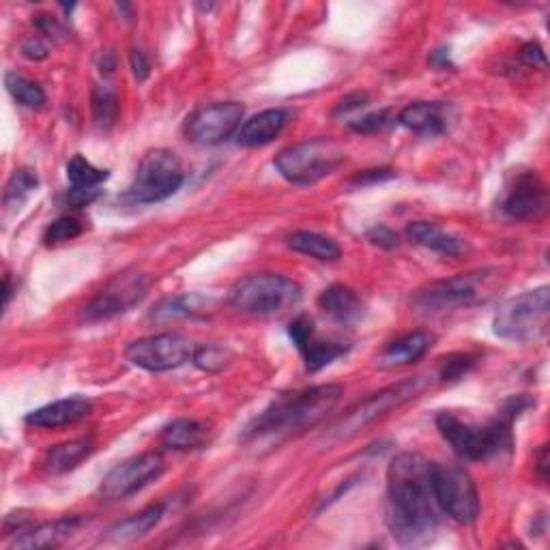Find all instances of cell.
Returning <instances> with one entry per match:
<instances>
[{"label":"cell","mask_w":550,"mask_h":550,"mask_svg":"<svg viewBox=\"0 0 550 550\" xmlns=\"http://www.w3.org/2000/svg\"><path fill=\"white\" fill-rule=\"evenodd\" d=\"M430 471L432 462L419 454H400L389 465L385 523L404 546H422L437 531Z\"/></svg>","instance_id":"cell-1"},{"label":"cell","mask_w":550,"mask_h":550,"mask_svg":"<svg viewBox=\"0 0 550 550\" xmlns=\"http://www.w3.org/2000/svg\"><path fill=\"white\" fill-rule=\"evenodd\" d=\"M340 396V385H316L301 392L282 394L252 419V424L241 434V443L248 447L278 445L293 434L323 422L334 411Z\"/></svg>","instance_id":"cell-2"},{"label":"cell","mask_w":550,"mask_h":550,"mask_svg":"<svg viewBox=\"0 0 550 550\" xmlns=\"http://www.w3.org/2000/svg\"><path fill=\"white\" fill-rule=\"evenodd\" d=\"M529 400L516 396L505 402L503 411L497 419L488 424H473L460 419L454 413L437 415V428L441 437L452 445V450L465 460H486L499 454L501 450H510L512 445V424L514 419L529 407Z\"/></svg>","instance_id":"cell-3"},{"label":"cell","mask_w":550,"mask_h":550,"mask_svg":"<svg viewBox=\"0 0 550 550\" xmlns=\"http://www.w3.org/2000/svg\"><path fill=\"white\" fill-rule=\"evenodd\" d=\"M501 288V273L497 269H482L460 273L454 278L437 280L419 288L413 306L422 314H445L460 308H473L490 301Z\"/></svg>","instance_id":"cell-4"},{"label":"cell","mask_w":550,"mask_h":550,"mask_svg":"<svg viewBox=\"0 0 550 550\" xmlns=\"http://www.w3.org/2000/svg\"><path fill=\"white\" fill-rule=\"evenodd\" d=\"M548 318L550 291L548 286H540L503 301L495 318H492V329L501 340L508 342H540L548 334Z\"/></svg>","instance_id":"cell-5"},{"label":"cell","mask_w":550,"mask_h":550,"mask_svg":"<svg viewBox=\"0 0 550 550\" xmlns=\"http://www.w3.org/2000/svg\"><path fill=\"white\" fill-rule=\"evenodd\" d=\"M228 299L233 308L245 314L275 316L297 306L301 301V286L280 273H256L230 288Z\"/></svg>","instance_id":"cell-6"},{"label":"cell","mask_w":550,"mask_h":550,"mask_svg":"<svg viewBox=\"0 0 550 550\" xmlns=\"http://www.w3.org/2000/svg\"><path fill=\"white\" fill-rule=\"evenodd\" d=\"M346 159L344 147L334 138H312L293 144L275 155L280 175L295 185H310L329 177Z\"/></svg>","instance_id":"cell-7"},{"label":"cell","mask_w":550,"mask_h":550,"mask_svg":"<svg viewBox=\"0 0 550 550\" xmlns=\"http://www.w3.org/2000/svg\"><path fill=\"white\" fill-rule=\"evenodd\" d=\"M183 181L185 170L177 153L168 149H153L142 157L127 196L136 205H155V202L177 194Z\"/></svg>","instance_id":"cell-8"},{"label":"cell","mask_w":550,"mask_h":550,"mask_svg":"<svg viewBox=\"0 0 550 550\" xmlns=\"http://www.w3.org/2000/svg\"><path fill=\"white\" fill-rule=\"evenodd\" d=\"M424 387H426V381L422 376H415V379H404L396 385L381 389L379 394L370 396L368 400L361 402L359 407H355L349 415L342 417L340 422L331 428V434H334L336 439L353 437V434L361 432L364 428L379 422V419L387 417L389 413L404 407V404L411 402Z\"/></svg>","instance_id":"cell-9"},{"label":"cell","mask_w":550,"mask_h":550,"mask_svg":"<svg viewBox=\"0 0 550 550\" xmlns=\"http://www.w3.org/2000/svg\"><path fill=\"white\" fill-rule=\"evenodd\" d=\"M430 484L434 501L456 523L469 525L480 516V495H477L475 482L465 469L432 462Z\"/></svg>","instance_id":"cell-10"},{"label":"cell","mask_w":550,"mask_h":550,"mask_svg":"<svg viewBox=\"0 0 550 550\" xmlns=\"http://www.w3.org/2000/svg\"><path fill=\"white\" fill-rule=\"evenodd\" d=\"M194 355V346L181 334H159L140 338L125 349L127 361L149 372H168L181 368Z\"/></svg>","instance_id":"cell-11"},{"label":"cell","mask_w":550,"mask_h":550,"mask_svg":"<svg viewBox=\"0 0 550 550\" xmlns=\"http://www.w3.org/2000/svg\"><path fill=\"white\" fill-rule=\"evenodd\" d=\"M164 458L157 452H144L123 460L114 467L99 486V495L104 501H121L136 495L138 490L155 482L164 473Z\"/></svg>","instance_id":"cell-12"},{"label":"cell","mask_w":550,"mask_h":550,"mask_svg":"<svg viewBox=\"0 0 550 550\" xmlns=\"http://www.w3.org/2000/svg\"><path fill=\"white\" fill-rule=\"evenodd\" d=\"M149 291V280L142 273L119 275L117 280L110 282L89 306L84 308V318L89 323L108 321V318L119 316L144 299Z\"/></svg>","instance_id":"cell-13"},{"label":"cell","mask_w":550,"mask_h":550,"mask_svg":"<svg viewBox=\"0 0 550 550\" xmlns=\"http://www.w3.org/2000/svg\"><path fill=\"white\" fill-rule=\"evenodd\" d=\"M243 119V106L237 101H224V104H211L200 108L187 121L185 134L192 142L202 147H213L228 140L239 132Z\"/></svg>","instance_id":"cell-14"},{"label":"cell","mask_w":550,"mask_h":550,"mask_svg":"<svg viewBox=\"0 0 550 550\" xmlns=\"http://www.w3.org/2000/svg\"><path fill=\"white\" fill-rule=\"evenodd\" d=\"M548 207V190L535 172H523L505 192L501 202L503 213L512 220H531L540 217Z\"/></svg>","instance_id":"cell-15"},{"label":"cell","mask_w":550,"mask_h":550,"mask_svg":"<svg viewBox=\"0 0 550 550\" xmlns=\"http://www.w3.org/2000/svg\"><path fill=\"white\" fill-rule=\"evenodd\" d=\"M82 525L80 516H63L50 520V523H43L39 527L26 529L20 533L16 540L11 542L13 550H41V548H56L61 546L65 540L71 538V533Z\"/></svg>","instance_id":"cell-16"},{"label":"cell","mask_w":550,"mask_h":550,"mask_svg":"<svg viewBox=\"0 0 550 550\" xmlns=\"http://www.w3.org/2000/svg\"><path fill=\"white\" fill-rule=\"evenodd\" d=\"M396 121L415 134L441 136L447 129V121H450V108L439 101H417V104L404 108Z\"/></svg>","instance_id":"cell-17"},{"label":"cell","mask_w":550,"mask_h":550,"mask_svg":"<svg viewBox=\"0 0 550 550\" xmlns=\"http://www.w3.org/2000/svg\"><path fill=\"white\" fill-rule=\"evenodd\" d=\"M89 413L91 402L86 398H65L31 411L26 415V424L35 428H65L78 424Z\"/></svg>","instance_id":"cell-18"},{"label":"cell","mask_w":550,"mask_h":550,"mask_svg":"<svg viewBox=\"0 0 550 550\" xmlns=\"http://www.w3.org/2000/svg\"><path fill=\"white\" fill-rule=\"evenodd\" d=\"M434 342H437V336L430 334V331H413V334H407L396 342L387 344L385 351L376 359V364L385 370L411 366L432 349Z\"/></svg>","instance_id":"cell-19"},{"label":"cell","mask_w":550,"mask_h":550,"mask_svg":"<svg viewBox=\"0 0 550 550\" xmlns=\"http://www.w3.org/2000/svg\"><path fill=\"white\" fill-rule=\"evenodd\" d=\"M288 123V114L284 110H265L258 112L250 121H245L237 132V144L245 149L265 147L280 136L284 125Z\"/></svg>","instance_id":"cell-20"},{"label":"cell","mask_w":550,"mask_h":550,"mask_svg":"<svg viewBox=\"0 0 550 550\" xmlns=\"http://www.w3.org/2000/svg\"><path fill=\"white\" fill-rule=\"evenodd\" d=\"M318 308L340 325H355L364 314V303L353 288L344 284H334L325 288L318 297Z\"/></svg>","instance_id":"cell-21"},{"label":"cell","mask_w":550,"mask_h":550,"mask_svg":"<svg viewBox=\"0 0 550 550\" xmlns=\"http://www.w3.org/2000/svg\"><path fill=\"white\" fill-rule=\"evenodd\" d=\"M211 441V430L196 419H175L162 430V445L175 452L200 450Z\"/></svg>","instance_id":"cell-22"},{"label":"cell","mask_w":550,"mask_h":550,"mask_svg":"<svg viewBox=\"0 0 550 550\" xmlns=\"http://www.w3.org/2000/svg\"><path fill=\"white\" fill-rule=\"evenodd\" d=\"M407 237L409 241L422 245V248H428L443 256L456 258L465 254V243H462V239L445 233L441 226L432 222H411L407 226Z\"/></svg>","instance_id":"cell-23"},{"label":"cell","mask_w":550,"mask_h":550,"mask_svg":"<svg viewBox=\"0 0 550 550\" xmlns=\"http://www.w3.org/2000/svg\"><path fill=\"white\" fill-rule=\"evenodd\" d=\"M164 512H166V508L162 503L149 505V508H144L142 512L121 520V523H117V525H112L106 531L104 540L112 542V544L134 542V540L142 538V535H147L151 529H155L159 525V520L164 518Z\"/></svg>","instance_id":"cell-24"},{"label":"cell","mask_w":550,"mask_h":550,"mask_svg":"<svg viewBox=\"0 0 550 550\" xmlns=\"http://www.w3.org/2000/svg\"><path fill=\"white\" fill-rule=\"evenodd\" d=\"M93 450L95 445L91 439H76L63 445H54L46 454V469L52 475H65L89 458Z\"/></svg>","instance_id":"cell-25"},{"label":"cell","mask_w":550,"mask_h":550,"mask_svg":"<svg viewBox=\"0 0 550 550\" xmlns=\"http://www.w3.org/2000/svg\"><path fill=\"white\" fill-rule=\"evenodd\" d=\"M209 303L211 301L207 297H202L198 293L168 297L162 303H157L155 310L151 312V318L157 323L179 321V318H190V316L202 314L205 308H209Z\"/></svg>","instance_id":"cell-26"},{"label":"cell","mask_w":550,"mask_h":550,"mask_svg":"<svg viewBox=\"0 0 550 550\" xmlns=\"http://www.w3.org/2000/svg\"><path fill=\"white\" fill-rule=\"evenodd\" d=\"M288 248L299 254L312 256L316 260H336L342 254L340 245L334 239L308 233V230H299V233H293L288 237Z\"/></svg>","instance_id":"cell-27"},{"label":"cell","mask_w":550,"mask_h":550,"mask_svg":"<svg viewBox=\"0 0 550 550\" xmlns=\"http://www.w3.org/2000/svg\"><path fill=\"white\" fill-rule=\"evenodd\" d=\"M346 353H349V344H344V342H325V340H316V338H312L301 349L303 361H306V368L310 372L323 370L325 366L334 364L336 359L344 357Z\"/></svg>","instance_id":"cell-28"},{"label":"cell","mask_w":550,"mask_h":550,"mask_svg":"<svg viewBox=\"0 0 550 550\" xmlns=\"http://www.w3.org/2000/svg\"><path fill=\"white\" fill-rule=\"evenodd\" d=\"M39 187V177L37 172L31 168H20L11 175L7 187H5V196H3V205L7 211H16L20 209L24 202L28 200L35 190Z\"/></svg>","instance_id":"cell-29"},{"label":"cell","mask_w":550,"mask_h":550,"mask_svg":"<svg viewBox=\"0 0 550 550\" xmlns=\"http://www.w3.org/2000/svg\"><path fill=\"white\" fill-rule=\"evenodd\" d=\"M5 86L11 93V97L18 101L24 108H41L46 104V93H43L41 86L33 80H28L22 74H16V71H7L5 74Z\"/></svg>","instance_id":"cell-30"},{"label":"cell","mask_w":550,"mask_h":550,"mask_svg":"<svg viewBox=\"0 0 550 550\" xmlns=\"http://www.w3.org/2000/svg\"><path fill=\"white\" fill-rule=\"evenodd\" d=\"M93 117L101 129H110L119 117V95L108 84L93 89Z\"/></svg>","instance_id":"cell-31"},{"label":"cell","mask_w":550,"mask_h":550,"mask_svg":"<svg viewBox=\"0 0 550 550\" xmlns=\"http://www.w3.org/2000/svg\"><path fill=\"white\" fill-rule=\"evenodd\" d=\"M108 177V170L95 168L82 155H74L67 164V179L74 187H99Z\"/></svg>","instance_id":"cell-32"},{"label":"cell","mask_w":550,"mask_h":550,"mask_svg":"<svg viewBox=\"0 0 550 550\" xmlns=\"http://www.w3.org/2000/svg\"><path fill=\"white\" fill-rule=\"evenodd\" d=\"M194 364L196 368L205 370V372H222L228 364L230 359H233V355H230L228 349H224V346H200V349H194Z\"/></svg>","instance_id":"cell-33"},{"label":"cell","mask_w":550,"mask_h":550,"mask_svg":"<svg viewBox=\"0 0 550 550\" xmlns=\"http://www.w3.org/2000/svg\"><path fill=\"white\" fill-rule=\"evenodd\" d=\"M82 233H84V226L78 220H74V217H61V220L52 222L46 228V233H43V241H46V245H59V243L80 237Z\"/></svg>","instance_id":"cell-34"},{"label":"cell","mask_w":550,"mask_h":550,"mask_svg":"<svg viewBox=\"0 0 550 550\" xmlns=\"http://www.w3.org/2000/svg\"><path fill=\"white\" fill-rule=\"evenodd\" d=\"M475 364V357L469 353H454L441 359L439 366V379L443 383L447 381H458L462 374L469 372V368Z\"/></svg>","instance_id":"cell-35"},{"label":"cell","mask_w":550,"mask_h":550,"mask_svg":"<svg viewBox=\"0 0 550 550\" xmlns=\"http://www.w3.org/2000/svg\"><path fill=\"white\" fill-rule=\"evenodd\" d=\"M396 123V117H392V112L389 110H381V112H372L368 117H361L357 121L351 123V129L357 134H379L385 132Z\"/></svg>","instance_id":"cell-36"},{"label":"cell","mask_w":550,"mask_h":550,"mask_svg":"<svg viewBox=\"0 0 550 550\" xmlns=\"http://www.w3.org/2000/svg\"><path fill=\"white\" fill-rule=\"evenodd\" d=\"M288 336L295 342L297 349L301 351L312 338H314V323L310 316H297L295 321L288 327Z\"/></svg>","instance_id":"cell-37"},{"label":"cell","mask_w":550,"mask_h":550,"mask_svg":"<svg viewBox=\"0 0 550 550\" xmlns=\"http://www.w3.org/2000/svg\"><path fill=\"white\" fill-rule=\"evenodd\" d=\"M366 239H368L372 245H376V248H383V250H394V248H398V245H400L398 233H394L392 228L383 226V224L372 226V228L368 230V233H366Z\"/></svg>","instance_id":"cell-38"},{"label":"cell","mask_w":550,"mask_h":550,"mask_svg":"<svg viewBox=\"0 0 550 550\" xmlns=\"http://www.w3.org/2000/svg\"><path fill=\"white\" fill-rule=\"evenodd\" d=\"M99 194H101L99 187H74L71 185V190L67 192V205L74 209L91 207L93 202L99 198Z\"/></svg>","instance_id":"cell-39"},{"label":"cell","mask_w":550,"mask_h":550,"mask_svg":"<svg viewBox=\"0 0 550 550\" xmlns=\"http://www.w3.org/2000/svg\"><path fill=\"white\" fill-rule=\"evenodd\" d=\"M129 63H132V71L138 82H144L151 76V61L149 56L144 54L140 48L132 50V56H129Z\"/></svg>","instance_id":"cell-40"},{"label":"cell","mask_w":550,"mask_h":550,"mask_svg":"<svg viewBox=\"0 0 550 550\" xmlns=\"http://www.w3.org/2000/svg\"><path fill=\"white\" fill-rule=\"evenodd\" d=\"M520 61L529 67H542L546 69V54L544 50L538 46V43H527V46L520 50Z\"/></svg>","instance_id":"cell-41"},{"label":"cell","mask_w":550,"mask_h":550,"mask_svg":"<svg viewBox=\"0 0 550 550\" xmlns=\"http://www.w3.org/2000/svg\"><path fill=\"white\" fill-rule=\"evenodd\" d=\"M22 54L26 56V59H31V61H43V59H48L50 50H48V46L41 39L31 37V39H26L22 43Z\"/></svg>","instance_id":"cell-42"},{"label":"cell","mask_w":550,"mask_h":550,"mask_svg":"<svg viewBox=\"0 0 550 550\" xmlns=\"http://www.w3.org/2000/svg\"><path fill=\"white\" fill-rule=\"evenodd\" d=\"M387 179H394V170L389 168H379V170H366L357 175L355 179H351V185H368V183H381Z\"/></svg>","instance_id":"cell-43"},{"label":"cell","mask_w":550,"mask_h":550,"mask_svg":"<svg viewBox=\"0 0 550 550\" xmlns=\"http://www.w3.org/2000/svg\"><path fill=\"white\" fill-rule=\"evenodd\" d=\"M368 104V95L366 93H353L349 97H344L338 108H336V117H340V114H349L353 110H359V108H364Z\"/></svg>","instance_id":"cell-44"},{"label":"cell","mask_w":550,"mask_h":550,"mask_svg":"<svg viewBox=\"0 0 550 550\" xmlns=\"http://www.w3.org/2000/svg\"><path fill=\"white\" fill-rule=\"evenodd\" d=\"M37 26L41 28V31L43 33H46V35H61L63 33V28H61V24L59 22H56L54 18H50V16H37Z\"/></svg>","instance_id":"cell-45"},{"label":"cell","mask_w":550,"mask_h":550,"mask_svg":"<svg viewBox=\"0 0 550 550\" xmlns=\"http://www.w3.org/2000/svg\"><path fill=\"white\" fill-rule=\"evenodd\" d=\"M430 63H432V65H437V67H441V69L452 67V63H450V50H437V52H432Z\"/></svg>","instance_id":"cell-46"},{"label":"cell","mask_w":550,"mask_h":550,"mask_svg":"<svg viewBox=\"0 0 550 550\" xmlns=\"http://www.w3.org/2000/svg\"><path fill=\"white\" fill-rule=\"evenodd\" d=\"M546 471H548V450H546V445H542V450L538 454V473L542 480H546Z\"/></svg>","instance_id":"cell-47"},{"label":"cell","mask_w":550,"mask_h":550,"mask_svg":"<svg viewBox=\"0 0 550 550\" xmlns=\"http://www.w3.org/2000/svg\"><path fill=\"white\" fill-rule=\"evenodd\" d=\"M3 297H5V308L9 306V299H11V280H9V275L5 278V291H3Z\"/></svg>","instance_id":"cell-48"}]
</instances>
